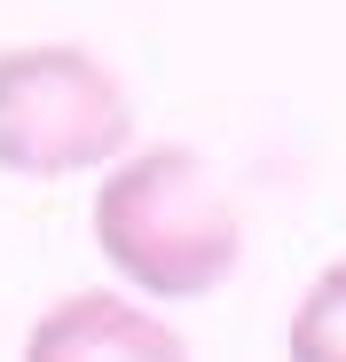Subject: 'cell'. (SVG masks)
I'll return each instance as SVG.
<instances>
[{"instance_id": "cell-1", "label": "cell", "mask_w": 346, "mask_h": 362, "mask_svg": "<svg viewBox=\"0 0 346 362\" xmlns=\"http://www.w3.org/2000/svg\"><path fill=\"white\" fill-rule=\"evenodd\" d=\"M95 252L142 308H189L213 299L244 260V213L205 150L189 142H134L95 181Z\"/></svg>"}, {"instance_id": "cell-3", "label": "cell", "mask_w": 346, "mask_h": 362, "mask_svg": "<svg viewBox=\"0 0 346 362\" xmlns=\"http://www.w3.org/2000/svg\"><path fill=\"white\" fill-rule=\"evenodd\" d=\"M24 362H197L189 339L126 291H64L32 315Z\"/></svg>"}, {"instance_id": "cell-2", "label": "cell", "mask_w": 346, "mask_h": 362, "mask_svg": "<svg viewBox=\"0 0 346 362\" xmlns=\"http://www.w3.org/2000/svg\"><path fill=\"white\" fill-rule=\"evenodd\" d=\"M134 150L126 79L79 40H16L0 47V173L71 181Z\"/></svg>"}, {"instance_id": "cell-4", "label": "cell", "mask_w": 346, "mask_h": 362, "mask_svg": "<svg viewBox=\"0 0 346 362\" xmlns=\"http://www.w3.org/2000/svg\"><path fill=\"white\" fill-rule=\"evenodd\" d=\"M283 362H346V252L315 268L299 291L292 331H283Z\"/></svg>"}]
</instances>
